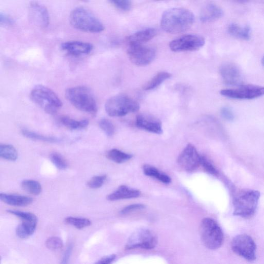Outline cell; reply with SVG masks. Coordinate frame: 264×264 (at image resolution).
<instances>
[{
	"instance_id": "d6a6232c",
	"label": "cell",
	"mask_w": 264,
	"mask_h": 264,
	"mask_svg": "<svg viewBox=\"0 0 264 264\" xmlns=\"http://www.w3.org/2000/svg\"><path fill=\"white\" fill-rule=\"evenodd\" d=\"M46 247L51 251H59L64 247L62 240L58 237H51L45 242Z\"/></svg>"
},
{
	"instance_id": "1f68e13d",
	"label": "cell",
	"mask_w": 264,
	"mask_h": 264,
	"mask_svg": "<svg viewBox=\"0 0 264 264\" xmlns=\"http://www.w3.org/2000/svg\"><path fill=\"white\" fill-rule=\"evenodd\" d=\"M51 162L59 170H63L68 167V164L64 157L60 154L54 152L50 155Z\"/></svg>"
},
{
	"instance_id": "4fadbf2b",
	"label": "cell",
	"mask_w": 264,
	"mask_h": 264,
	"mask_svg": "<svg viewBox=\"0 0 264 264\" xmlns=\"http://www.w3.org/2000/svg\"><path fill=\"white\" fill-rule=\"evenodd\" d=\"M128 55L134 64L138 66H144L153 61L156 55V51L154 48L143 45L129 46Z\"/></svg>"
},
{
	"instance_id": "3957f363",
	"label": "cell",
	"mask_w": 264,
	"mask_h": 264,
	"mask_svg": "<svg viewBox=\"0 0 264 264\" xmlns=\"http://www.w3.org/2000/svg\"><path fill=\"white\" fill-rule=\"evenodd\" d=\"M69 21L75 28L84 32L98 33L104 30L103 24L98 18L83 7H78L70 13Z\"/></svg>"
},
{
	"instance_id": "d6986e66",
	"label": "cell",
	"mask_w": 264,
	"mask_h": 264,
	"mask_svg": "<svg viewBox=\"0 0 264 264\" xmlns=\"http://www.w3.org/2000/svg\"><path fill=\"white\" fill-rule=\"evenodd\" d=\"M157 34L156 29L147 28L130 35L127 38V41L129 46L142 45L153 39Z\"/></svg>"
},
{
	"instance_id": "5bb4252c",
	"label": "cell",
	"mask_w": 264,
	"mask_h": 264,
	"mask_svg": "<svg viewBox=\"0 0 264 264\" xmlns=\"http://www.w3.org/2000/svg\"><path fill=\"white\" fill-rule=\"evenodd\" d=\"M201 158V156L196 147L189 144L180 154L178 163L184 170L191 172L196 170L200 165Z\"/></svg>"
},
{
	"instance_id": "277c9868",
	"label": "cell",
	"mask_w": 264,
	"mask_h": 264,
	"mask_svg": "<svg viewBox=\"0 0 264 264\" xmlns=\"http://www.w3.org/2000/svg\"><path fill=\"white\" fill-rule=\"evenodd\" d=\"M31 100L49 114H55L62 107V102L56 93L42 85L34 86L30 93Z\"/></svg>"
},
{
	"instance_id": "7a4b0ae2",
	"label": "cell",
	"mask_w": 264,
	"mask_h": 264,
	"mask_svg": "<svg viewBox=\"0 0 264 264\" xmlns=\"http://www.w3.org/2000/svg\"><path fill=\"white\" fill-rule=\"evenodd\" d=\"M68 101L78 110L91 114L97 112L98 106L93 92L89 88L78 86L69 88L65 91Z\"/></svg>"
},
{
	"instance_id": "9c48e42d",
	"label": "cell",
	"mask_w": 264,
	"mask_h": 264,
	"mask_svg": "<svg viewBox=\"0 0 264 264\" xmlns=\"http://www.w3.org/2000/svg\"><path fill=\"white\" fill-rule=\"evenodd\" d=\"M157 243L156 235L148 229H139L130 236L126 245V249L141 248L150 250Z\"/></svg>"
},
{
	"instance_id": "e575fe53",
	"label": "cell",
	"mask_w": 264,
	"mask_h": 264,
	"mask_svg": "<svg viewBox=\"0 0 264 264\" xmlns=\"http://www.w3.org/2000/svg\"><path fill=\"white\" fill-rule=\"evenodd\" d=\"M107 179L106 175L95 176L87 182V185L90 188L98 189L103 185Z\"/></svg>"
},
{
	"instance_id": "4316f807",
	"label": "cell",
	"mask_w": 264,
	"mask_h": 264,
	"mask_svg": "<svg viewBox=\"0 0 264 264\" xmlns=\"http://www.w3.org/2000/svg\"><path fill=\"white\" fill-rule=\"evenodd\" d=\"M21 186L24 191L34 196L40 195L42 191L41 184L35 180H25L22 182Z\"/></svg>"
},
{
	"instance_id": "ac0fdd59",
	"label": "cell",
	"mask_w": 264,
	"mask_h": 264,
	"mask_svg": "<svg viewBox=\"0 0 264 264\" xmlns=\"http://www.w3.org/2000/svg\"><path fill=\"white\" fill-rule=\"evenodd\" d=\"M61 47L69 55L78 57L90 54L93 49V45L89 43L73 41L62 43Z\"/></svg>"
},
{
	"instance_id": "e0dca14e",
	"label": "cell",
	"mask_w": 264,
	"mask_h": 264,
	"mask_svg": "<svg viewBox=\"0 0 264 264\" xmlns=\"http://www.w3.org/2000/svg\"><path fill=\"white\" fill-rule=\"evenodd\" d=\"M221 76L225 83L230 85H239L242 82V76L239 68L233 63L223 64L220 69Z\"/></svg>"
},
{
	"instance_id": "7402d4cb",
	"label": "cell",
	"mask_w": 264,
	"mask_h": 264,
	"mask_svg": "<svg viewBox=\"0 0 264 264\" xmlns=\"http://www.w3.org/2000/svg\"><path fill=\"white\" fill-rule=\"evenodd\" d=\"M0 199L6 204L14 206H26L33 202V199L24 196L1 193Z\"/></svg>"
},
{
	"instance_id": "2e32d148",
	"label": "cell",
	"mask_w": 264,
	"mask_h": 264,
	"mask_svg": "<svg viewBox=\"0 0 264 264\" xmlns=\"http://www.w3.org/2000/svg\"><path fill=\"white\" fill-rule=\"evenodd\" d=\"M136 125L137 127L149 132L157 134L163 133L161 121L149 114H138L136 118Z\"/></svg>"
},
{
	"instance_id": "ab89813d",
	"label": "cell",
	"mask_w": 264,
	"mask_h": 264,
	"mask_svg": "<svg viewBox=\"0 0 264 264\" xmlns=\"http://www.w3.org/2000/svg\"><path fill=\"white\" fill-rule=\"evenodd\" d=\"M12 18L6 13H1L0 14V22L4 26H10L13 24Z\"/></svg>"
},
{
	"instance_id": "b9f144b4",
	"label": "cell",
	"mask_w": 264,
	"mask_h": 264,
	"mask_svg": "<svg viewBox=\"0 0 264 264\" xmlns=\"http://www.w3.org/2000/svg\"><path fill=\"white\" fill-rule=\"evenodd\" d=\"M73 250L72 245L69 246L64 255L62 260L61 264H68L70 255H71Z\"/></svg>"
},
{
	"instance_id": "8fae6325",
	"label": "cell",
	"mask_w": 264,
	"mask_h": 264,
	"mask_svg": "<svg viewBox=\"0 0 264 264\" xmlns=\"http://www.w3.org/2000/svg\"><path fill=\"white\" fill-rule=\"evenodd\" d=\"M205 43V39L199 35L188 34L172 41L169 44L174 52L196 51L201 48Z\"/></svg>"
},
{
	"instance_id": "ffe728a7",
	"label": "cell",
	"mask_w": 264,
	"mask_h": 264,
	"mask_svg": "<svg viewBox=\"0 0 264 264\" xmlns=\"http://www.w3.org/2000/svg\"><path fill=\"white\" fill-rule=\"evenodd\" d=\"M223 15L222 9L213 3H208L202 9L200 19L204 23L215 21L220 19Z\"/></svg>"
},
{
	"instance_id": "74e56055",
	"label": "cell",
	"mask_w": 264,
	"mask_h": 264,
	"mask_svg": "<svg viewBox=\"0 0 264 264\" xmlns=\"http://www.w3.org/2000/svg\"><path fill=\"white\" fill-rule=\"evenodd\" d=\"M145 208V206L143 204H133V205L128 206L125 207L122 210H121L120 213L122 215H127V214H128L133 212V211L143 209H144Z\"/></svg>"
},
{
	"instance_id": "8d00e7d4",
	"label": "cell",
	"mask_w": 264,
	"mask_h": 264,
	"mask_svg": "<svg viewBox=\"0 0 264 264\" xmlns=\"http://www.w3.org/2000/svg\"><path fill=\"white\" fill-rule=\"evenodd\" d=\"M110 3L117 9L124 11H130L132 7V3L128 0H114Z\"/></svg>"
},
{
	"instance_id": "9a60e30c",
	"label": "cell",
	"mask_w": 264,
	"mask_h": 264,
	"mask_svg": "<svg viewBox=\"0 0 264 264\" xmlns=\"http://www.w3.org/2000/svg\"><path fill=\"white\" fill-rule=\"evenodd\" d=\"M29 21L35 26L45 28L49 23V15L47 8L38 2H31L28 7Z\"/></svg>"
},
{
	"instance_id": "f35d334b",
	"label": "cell",
	"mask_w": 264,
	"mask_h": 264,
	"mask_svg": "<svg viewBox=\"0 0 264 264\" xmlns=\"http://www.w3.org/2000/svg\"><path fill=\"white\" fill-rule=\"evenodd\" d=\"M221 114L225 119L232 121L234 119V114L232 110L228 107H224L221 110Z\"/></svg>"
},
{
	"instance_id": "60d3db41",
	"label": "cell",
	"mask_w": 264,
	"mask_h": 264,
	"mask_svg": "<svg viewBox=\"0 0 264 264\" xmlns=\"http://www.w3.org/2000/svg\"><path fill=\"white\" fill-rule=\"evenodd\" d=\"M116 255L112 254L102 257L94 264H111L116 259Z\"/></svg>"
},
{
	"instance_id": "484cf974",
	"label": "cell",
	"mask_w": 264,
	"mask_h": 264,
	"mask_svg": "<svg viewBox=\"0 0 264 264\" xmlns=\"http://www.w3.org/2000/svg\"><path fill=\"white\" fill-rule=\"evenodd\" d=\"M171 77V74L168 72L158 73L144 85V90L145 91L154 90Z\"/></svg>"
},
{
	"instance_id": "5b68a950",
	"label": "cell",
	"mask_w": 264,
	"mask_h": 264,
	"mask_svg": "<svg viewBox=\"0 0 264 264\" xmlns=\"http://www.w3.org/2000/svg\"><path fill=\"white\" fill-rule=\"evenodd\" d=\"M260 193L254 190H242L233 200L234 215L245 219L252 218L255 214Z\"/></svg>"
},
{
	"instance_id": "ba28073f",
	"label": "cell",
	"mask_w": 264,
	"mask_h": 264,
	"mask_svg": "<svg viewBox=\"0 0 264 264\" xmlns=\"http://www.w3.org/2000/svg\"><path fill=\"white\" fill-rule=\"evenodd\" d=\"M231 247L235 254L248 261L252 262L256 259V243L248 235L236 236L232 241Z\"/></svg>"
},
{
	"instance_id": "7bdbcfd3",
	"label": "cell",
	"mask_w": 264,
	"mask_h": 264,
	"mask_svg": "<svg viewBox=\"0 0 264 264\" xmlns=\"http://www.w3.org/2000/svg\"><path fill=\"white\" fill-rule=\"evenodd\" d=\"M261 63L264 66V56L263 57L262 60H261Z\"/></svg>"
},
{
	"instance_id": "6da1fadb",
	"label": "cell",
	"mask_w": 264,
	"mask_h": 264,
	"mask_svg": "<svg viewBox=\"0 0 264 264\" xmlns=\"http://www.w3.org/2000/svg\"><path fill=\"white\" fill-rule=\"evenodd\" d=\"M195 20L194 14L190 10L183 8H174L164 12L161 25L165 32L177 34L190 28Z\"/></svg>"
},
{
	"instance_id": "4dcf8cb0",
	"label": "cell",
	"mask_w": 264,
	"mask_h": 264,
	"mask_svg": "<svg viewBox=\"0 0 264 264\" xmlns=\"http://www.w3.org/2000/svg\"><path fill=\"white\" fill-rule=\"evenodd\" d=\"M66 223L72 225L78 230L90 226L92 224L90 220L84 218L69 217L65 219Z\"/></svg>"
},
{
	"instance_id": "f546056e",
	"label": "cell",
	"mask_w": 264,
	"mask_h": 264,
	"mask_svg": "<svg viewBox=\"0 0 264 264\" xmlns=\"http://www.w3.org/2000/svg\"><path fill=\"white\" fill-rule=\"evenodd\" d=\"M22 133L25 137L34 140L50 143H55L59 142V140L57 138L46 136L27 130H23Z\"/></svg>"
},
{
	"instance_id": "7c38bea8",
	"label": "cell",
	"mask_w": 264,
	"mask_h": 264,
	"mask_svg": "<svg viewBox=\"0 0 264 264\" xmlns=\"http://www.w3.org/2000/svg\"><path fill=\"white\" fill-rule=\"evenodd\" d=\"M221 95L236 99H253L264 95V87L254 85H243L235 89L220 91Z\"/></svg>"
},
{
	"instance_id": "44dd1931",
	"label": "cell",
	"mask_w": 264,
	"mask_h": 264,
	"mask_svg": "<svg viewBox=\"0 0 264 264\" xmlns=\"http://www.w3.org/2000/svg\"><path fill=\"white\" fill-rule=\"evenodd\" d=\"M139 190L130 188L126 185L120 186L116 191L107 196V199L110 201L120 200L137 198L140 197Z\"/></svg>"
},
{
	"instance_id": "83f0119b",
	"label": "cell",
	"mask_w": 264,
	"mask_h": 264,
	"mask_svg": "<svg viewBox=\"0 0 264 264\" xmlns=\"http://www.w3.org/2000/svg\"><path fill=\"white\" fill-rule=\"evenodd\" d=\"M107 156L109 159L113 162L117 164H121L131 159L133 155L117 149H112L108 152Z\"/></svg>"
},
{
	"instance_id": "f1b7e54d",
	"label": "cell",
	"mask_w": 264,
	"mask_h": 264,
	"mask_svg": "<svg viewBox=\"0 0 264 264\" xmlns=\"http://www.w3.org/2000/svg\"><path fill=\"white\" fill-rule=\"evenodd\" d=\"M0 156L7 161L14 162L17 160L18 152L14 146L2 144L0 145Z\"/></svg>"
},
{
	"instance_id": "836d02e7",
	"label": "cell",
	"mask_w": 264,
	"mask_h": 264,
	"mask_svg": "<svg viewBox=\"0 0 264 264\" xmlns=\"http://www.w3.org/2000/svg\"><path fill=\"white\" fill-rule=\"evenodd\" d=\"M99 125L101 129L108 136H112L115 133V127L111 121L103 118L100 120Z\"/></svg>"
},
{
	"instance_id": "d590c367",
	"label": "cell",
	"mask_w": 264,
	"mask_h": 264,
	"mask_svg": "<svg viewBox=\"0 0 264 264\" xmlns=\"http://www.w3.org/2000/svg\"><path fill=\"white\" fill-rule=\"evenodd\" d=\"M200 165L203 167L207 172L210 174L216 175L218 174V171L215 166L204 156H201Z\"/></svg>"
},
{
	"instance_id": "8992f818",
	"label": "cell",
	"mask_w": 264,
	"mask_h": 264,
	"mask_svg": "<svg viewBox=\"0 0 264 264\" xmlns=\"http://www.w3.org/2000/svg\"><path fill=\"white\" fill-rule=\"evenodd\" d=\"M201 240L205 247L210 250L220 248L224 241V235L221 228L214 220L204 219L200 227Z\"/></svg>"
},
{
	"instance_id": "52a82bcc",
	"label": "cell",
	"mask_w": 264,
	"mask_h": 264,
	"mask_svg": "<svg viewBox=\"0 0 264 264\" xmlns=\"http://www.w3.org/2000/svg\"><path fill=\"white\" fill-rule=\"evenodd\" d=\"M139 103L126 95H117L109 99L105 104V110L111 117H122L137 112Z\"/></svg>"
},
{
	"instance_id": "30bf717a",
	"label": "cell",
	"mask_w": 264,
	"mask_h": 264,
	"mask_svg": "<svg viewBox=\"0 0 264 264\" xmlns=\"http://www.w3.org/2000/svg\"><path fill=\"white\" fill-rule=\"evenodd\" d=\"M7 212L22 220V223L16 228V234L21 239H26L34 233L38 224V218L34 214L15 210H8Z\"/></svg>"
},
{
	"instance_id": "d4e9b609",
	"label": "cell",
	"mask_w": 264,
	"mask_h": 264,
	"mask_svg": "<svg viewBox=\"0 0 264 264\" xmlns=\"http://www.w3.org/2000/svg\"><path fill=\"white\" fill-rule=\"evenodd\" d=\"M60 121L63 126L73 130L83 129L89 125V121L87 119L79 121L67 116L61 117Z\"/></svg>"
},
{
	"instance_id": "cb8c5ba5",
	"label": "cell",
	"mask_w": 264,
	"mask_h": 264,
	"mask_svg": "<svg viewBox=\"0 0 264 264\" xmlns=\"http://www.w3.org/2000/svg\"><path fill=\"white\" fill-rule=\"evenodd\" d=\"M144 174L148 177L156 179L157 180L165 183L169 184L171 179L167 174L158 170L156 168L148 164H145L143 166Z\"/></svg>"
},
{
	"instance_id": "603a6c76",
	"label": "cell",
	"mask_w": 264,
	"mask_h": 264,
	"mask_svg": "<svg viewBox=\"0 0 264 264\" xmlns=\"http://www.w3.org/2000/svg\"><path fill=\"white\" fill-rule=\"evenodd\" d=\"M228 31L233 37L243 40H249L251 37V29L249 26L242 27L236 23H231L228 27Z\"/></svg>"
}]
</instances>
